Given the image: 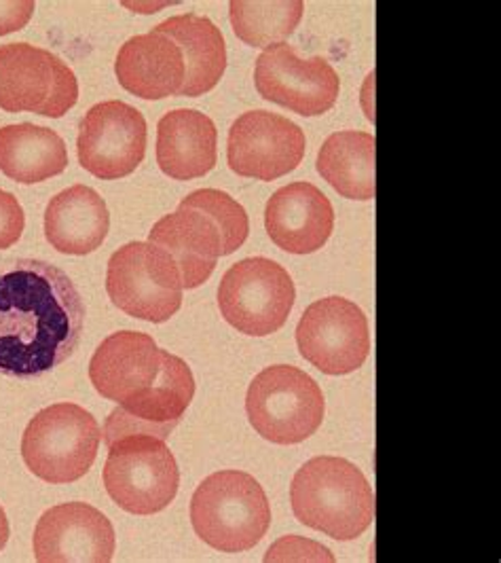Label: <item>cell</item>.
<instances>
[{"mask_svg":"<svg viewBox=\"0 0 501 563\" xmlns=\"http://www.w3.org/2000/svg\"><path fill=\"white\" fill-rule=\"evenodd\" d=\"M85 303L59 267L38 258L0 261V373L41 377L81 343Z\"/></svg>","mask_w":501,"mask_h":563,"instance_id":"6da1fadb","label":"cell"},{"mask_svg":"<svg viewBox=\"0 0 501 563\" xmlns=\"http://www.w3.org/2000/svg\"><path fill=\"white\" fill-rule=\"evenodd\" d=\"M248 233L250 221L242 203L219 189H199L153 225L148 242L174 258L182 286L193 290L210 280L221 256L244 246Z\"/></svg>","mask_w":501,"mask_h":563,"instance_id":"7a4b0ae2","label":"cell"},{"mask_svg":"<svg viewBox=\"0 0 501 563\" xmlns=\"http://www.w3.org/2000/svg\"><path fill=\"white\" fill-rule=\"evenodd\" d=\"M294 517L334 540H356L375 521L377 503L356 464L320 455L299 468L290 485Z\"/></svg>","mask_w":501,"mask_h":563,"instance_id":"3957f363","label":"cell"},{"mask_svg":"<svg viewBox=\"0 0 501 563\" xmlns=\"http://www.w3.org/2000/svg\"><path fill=\"white\" fill-rule=\"evenodd\" d=\"M196 534L221 553L254 549L271 526V505L248 473L221 471L199 485L191 500Z\"/></svg>","mask_w":501,"mask_h":563,"instance_id":"277c9868","label":"cell"},{"mask_svg":"<svg viewBox=\"0 0 501 563\" xmlns=\"http://www.w3.org/2000/svg\"><path fill=\"white\" fill-rule=\"evenodd\" d=\"M100 441V423L89 411L75 402H57L30 420L22 439V457L34 477L64 485L89 473Z\"/></svg>","mask_w":501,"mask_h":563,"instance_id":"5b68a950","label":"cell"},{"mask_svg":"<svg viewBox=\"0 0 501 563\" xmlns=\"http://www.w3.org/2000/svg\"><path fill=\"white\" fill-rule=\"evenodd\" d=\"M246 411L252 428L276 445L303 443L324 422L322 388L297 366L260 371L248 388Z\"/></svg>","mask_w":501,"mask_h":563,"instance_id":"8992f818","label":"cell"},{"mask_svg":"<svg viewBox=\"0 0 501 563\" xmlns=\"http://www.w3.org/2000/svg\"><path fill=\"white\" fill-rule=\"evenodd\" d=\"M104 485L112 500L132 515H155L178 494L180 471L166 441L132 434L109 445Z\"/></svg>","mask_w":501,"mask_h":563,"instance_id":"52a82bcc","label":"cell"},{"mask_svg":"<svg viewBox=\"0 0 501 563\" xmlns=\"http://www.w3.org/2000/svg\"><path fill=\"white\" fill-rule=\"evenodd\" d=\"M112 303L132 318L167 322L182 306V278L174 258L151 242H132L112 254L107 272Z\"/></svg>","mask_w":501,"mask_h":563,"instance_id":"ba28073f","label":"cell"},{"mask_svg":"<svg viewBox=\"0 0 501 563\" xmlns=\"http://www.w3.org/2000/svg\"><path fill=\"white\" fill-rule=\"evenodd\" d=\"M294 299L297 290L290 274L265 256L235 263L219 286L224 320L250 338L278 333L294 308Z\"/></svg>","mask_w":501,"mask_h":563,"instance_id":"9c48e42d","label":"cell"},{"mask_svg":"<svg viewBox=\"0 0 501 563\" xmlns=\"http://www.w3.org/2000/svg\"><path fill=\"white\" fill-rule=\"evenodd\" d=\"M79 100V81L59 57L29 43L0 47V109L59 119Z\"/></svg>","mask_w":501,"mask_h":563,"instance_id":"30bf717a","label":"cell"},{"mask_svg":"<svg viewBox=\"0 0 501 563\" xmlns=\"http://www.w3.org/2000/svg\"><path fill=\"white\" fill-rule=\"evenodd\" d=\"M297 345L307 363L326 375L354 373L370 352L368 320L356 303L343 297L320 299L303 313Z\"/></svg>","mask_w":501,"mask_h":563,"instance_id":"8fae6325","label":"cell"},{"mask_svg":"<svg viewBox=\"0 0 501 563\" xmlns=\"http://www.w3.org/2000/svg\"><path fill=\"white\" fill-rule=\"evenodd\" d=\"M254 84L265 100L303 117L329 113L341 91L331 62L320 56L303 59L288 43L271 45L258 56Z\"/></svg>","mask_w":501,"mask_h":563,"instance_id":"7c38bea8","label":"cell"},{"mask_svg":"<svg viewBox=\"0 0 501 563\" xmlns=\"http://www.w3.org/2000/svg\"><path fill=\"white\" fill-rule=\"evenodd\" d=\"M305 148V132L297 123L269 111H250L231 125L226 159L237 176L269 183L299 168Z\"/></svg>","mask_w":501,"mask_h":563,"instance_id":"4fadbf2b","label":"cell"},{"mask_svg":"<svg viewBox=\"0 0 501 563\" xmlns=\"http://www.w3.org/2000/svg\"><path fill=\"white\" fill-rule=\"evenodd\" d=\"M77 153L96 178H125L144 162L146 121L138 109L119 100L96 104L79 125Z\"/></svg>","mask_w":501,"mask_h":563,"instance_id":"5bb4252c","label":"cell"},{"mask_svg":"<svg viewBox=\"0 0 501 563\" xmlns=\"http://www.w3.org/2000/svg\"><path fill=\"white\" fill-rule=\"evenodd\" d=\"M193 396L196 377L191 366L166 352L157 386H153L146 395L116 405V409H112L111 416L107 418L102 428L107 448L116 439L132 434H146L166 441L176 426L182 422Z\"/></svg>","mask_w":501,"mask_h":563,"instance_id":"9a60e30c","label":"cell"},{"mask_svg":"<svg viewBox=\"0 0 501 563\" xmlns=\"http://www.w3.org/2000/svg\"><path fill=\"white\" fill-rule=\"evenodd\" d=\"M114 547L111 519L85 503L49 508L34 530V558L41 563H109Z\"/></svg>","mask_w":501,"mask_h":563,"instance_id":"2e32d148","label":"cell"},{"mask_svg":"<svg viewBox=\"0 0 501 563\" xmlns=\"http://www.w3.org/2000/svg\"><path fill=\"white\" fill-rule=\"evenodd\" d=\"M166 350L138 331H119L104 339L89 363V379L96 393L123 405L157 386Z\"/></svg>","mask_w":501,"mask_h":563,"instance_id":"e0dca14e","label":"cell"},{"mask_svg":"<svg viewBox=\"0 0 501 563\" xmlns=\"http://www.w3.org/2000/svg\"><path fill=\"white\" fill-rule=\"evenodd\" d=\"M265 227L274 244L290 254L320 251L334 229V208L311 183L281 187L265 208Z\"/></svg>","mask_w":501,"mask_h":563,"instance_id":"ac0fdd59","label":"cell"},{"mask_svg":"<svg viewBox=\"0 0 501 563\" xmlns=\"http://www.w3.org/2000/svg\"><path fill=\"white\" fill-rule=\"evenodd\" d=\"M114 73L119 85L142 100L178 96L187 75L180 47L155 29L132 36L119 49Z\"/></svg>","mask_w":501,"mask_h":563,"instance_id":"d6986e66","label":"cell"},{"mask_svg":"<svg viewBox=\"0 0 501 563\" xmlns=\"http://www.w3.org/2000/svg\"><path fill=\"white\" fill-rule=\"evenodd\" d=\"M219 132L208 114L178 109L157 125V164L174 180H196L219 159Z\"/></svg>","mask_w":501,"mask_h":563,"instance_id":"ffe728a7","label":"cell"},{"mask_svg":"<svg viewBox=\"0 0 501 563\" xmlns=\"http://www.w3.org/2000/svg\"><path fill=\"white\" fill-rule=\"evenodd\" d=\"M111 231L107 201L91 187L75 185L47 203L45 238L57 253L84 254L98 251Z\"/></svg>","mask_w":501,"mask_h":563,"instance_id":"44dd1931","label":"cell"},{"mask_svg":"<svg viewBox=\"0 0 501 563\" xmlns=\"http://www.w3.org/2000/svg\"><path fill=\"white\" fill-rule=\"evenodd\" d=\"M167 34L185 57V84L178 96L197 98L212 91L226 70V45L221 30L212 20L196 13L169 18L157 26Z\"/></svg>","mask_w":501,"mask_h":563,"instance_id":"7402d4cb","label":"cell"},{"mask_svg":"<svg viewBox=\"0 0 501 563\" xmlns=\"http://www.w3.org/2000/svg\"><path fill=\"white\" fill-rule=\"evenodd\" d=\"M68 168V148L62 136L41 125L18 123L0 128V172L22 185L59 176Z\"/></svg>","mask_w":501,"mask_h":563,"instance_id":"603a6c76","label":"cell"},{"mask_svg":"<svg viewBox=\"0 0 501 563\" xmlns=\"http://www.w3.org/2000/svg\"><path fill=\"white\" fill-rule=\"evenodd\" d=\"M377 141L366 132H336L322 144L318 172L338 196L370 201L377 196Z\"/></svg>","mask_w":501,"mask_h":563,"instance_id":"cb8c5ba5","label":"cell"},{"mask_svg":"<svg viewBox=\"0 0 501 563\" xmlns=\"http://www.w3.org/2000/svg\"><path fill=\"white\" fill-rule=\"evenodd\" d=\"M301 0H281V2H246L233 0L229 4L231 24L246 45L252 47H271L283 43L303 18Z\"/></svg>","mask_w":501,"mask_h":563,"instance_id":"d4e9b609","label":"cell"},{"mask_svg":"<svg viewBox=\"0 0 501 563\" xmlns=\"http://www.w3.org/2000/svg\"><path fill=\"white\" fill-rule=\"evenodd\" d=\"M26 227V217L18 198L0 189V251L20 242Z\"/></svg>","mask_w":501,"mask_h":563,"instance_id":"484cf974","label":"cell"},{"mask_svg":"<svg viewBox=\"0 0 501 563\" xmlns=\"http://www.w3.org/2000/svg\"><path fill=\"white\" fill-rule=\"evenodd\" d=\"M34 9L32 0H0V36L26 29Z\"/></svg>","mask_w":501,"mask_h":563,"instance_id":"4316f807","label":"cell"},{"mask_svg":"<svg viewBox=\"0 0 501 563\" xmlns=\"http://www.w3.org/2000/svg\"><path fill=\"white\" fill-rule=\"evenodd\" d=\"M7 540H9V519H7L4 510L0 507V551L4 549Z\"/></svg>","mask_w":501,"mask_h":563,"instance_id":"83f0119b","label":"cell"}]
</instances>
